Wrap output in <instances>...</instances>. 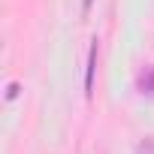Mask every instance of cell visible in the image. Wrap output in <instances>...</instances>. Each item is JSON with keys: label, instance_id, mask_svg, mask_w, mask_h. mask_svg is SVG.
I'll return each instance as SVG.
<instances>
[{"label": "cell", "instance_id": "obj_1", "mask_svg": "<svg viewBox=\"0 0 154 154\" xmlns=\"http://www.w3.org/2000/svg\"><path fill=\"white\" fill-rule=\"evenodd\" d=\"M139 91L142 94H151L154 97V66H148L142 75H139Z\"/></svg>", "mask_w": 154, "mask_h": 154}, {"label": "cell", "instance_id": "obj_2", "mask_svg": "<svg viewBox=\"0 0 154 154\" xmlns=\"http://www.w3.org/2000/svg\"><path fill=\"white\" fill-rule=\"evenodd\" d=\"M136 154H154V136H148V139H142V142L136 145Z\"/></svg>", "mask_w": 154, "mask_h": 154}]
</instances>
